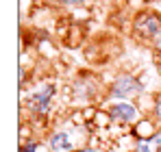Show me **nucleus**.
<instances>
[{
	"instance_id": "1",
	"label": "nucleus",
	"mask_w": 161,
	"mask_h": 152,
	"mask_svg": "<svg viewBox=\"0 0 161 152\" xmlns=\"http://www.w3.org/2000/svg\"><path fill=\"white\" fill-rule=\"evenodd\" d=\"M57 104H59V83L54 78H37L28 89L20 91L22 115H26V122L33 126L37 137H46V133L54 126Z\"/></svg>"
},
{
	"instance_id": "13",
	"label": "nucleus",
	"mask_w": 161,
	"mask_h": 152,
	"mask_svg": "<svg viewBox=\"0 0 161 152\" xmlns=\"http://www.w3.org/2000/svg\"><path fill=\"white\" fill-rule=\"evenodd\" d=\"M144 2H146V4H150V2H157V0H144Z\"/></svg>"
},
{
	"instance_id": "12",
	"label": "nucleus",
	"mask_w": 161,
	"mask_h": 152,
	"mask_svg": "<svg viewBox=\"0 0 161 152\" xmlns=\"http://www.w3.org/2000/svg\"><path fill=\"white\" fill-rule=\"evenodd\" d=\"M79 152H107L103 146H85L83 150H79Z\"/></svg>"
},
{
	"instance_id": "4",
	"label": "nucleus",
	"mask_w": 161,
	"mask_h": 152,
	"mask_svg": "<svg viewBox=\"0 0 161 152\" xmlns=\"http://www.w3.org/2000/svg\"><path fill=\"white\" fill-rule=\"evenodd\" d=\"M131 33L139 44L150 46L161 35V13L153 7L137 9L131 18Z\"/></svg>"
},
{
	"instance_id": "11",
	"label": "nucleus",
	"mask_w": 161,
	"mask_h": 152,
	"mask_svg": "<svg viewBox=\"0 0 161 152\" xmlns=\"http://www.w3.org/2000/svg\"><path fill=\"white\" fill-rule=\"evenodd\" d=\"M150 50H153V54H155V61H159V63H161V35L150 44Z\"/></svg>"
},
{
	"instance_id": "5",
	"label": "nucleus",
	"mask_w": 161,
	"mask_h": 152,
	"mask_svg": "<svg viewBox=\"0 0 161 152\" xmlns=\"http://www.w3.org/2000/svg\"><path fill=\"white\" fill-rule=\"evenodd\" d=\"M100 106L109 113L111 122L118 124V126H122L124 130H131V128L144 117V111H142L139 102H131V100H105Z\"/></svg>"
},
{
	"instance_id": "8",
	"label": "nucleus",
	"mask_w": 161,
	"mask_h": 152,
	"mask_svg": "<svg viewBox=\"0 0 161 152\" xmlns=\"http://www.w3.org/2000/svg\"><path fill=\"white\" fill-rule=\"evenodd\" d=\"M18 152H50V150L42 137H28V139H20Z\"/></svg>"
},
{
	"instance_id": "10",
	"label": "nucleus",
	"mask_w": 161,
	"mask_h": 152,
	"mask_svg": "<svg viewBox=\"0 0 161 152\" xmlns=\"http://www.w3.org/2000/svg\"><path fill=\"white\" fill-rule=\"evenodd\" d=\"M150 117L159 124V128H161V91L155 96V109H153V113H150Z\"/></svg>"
},
{
	"instance_id": "9",
	"label": "nucleus",
	"mask_w": 161,
	"mask_h": 152,
	"mask_svg": "<svg viewBox=\"0 0 161 152\" xmlns=\"http://www.w3.org/2000/svg\"><path fill=\"white\" fill-rule=\"evenodd\" d=\"M54 4L63 7V9H89L92 0H54Z\"/></svg>"
},
{
	"instance_id": "7",
	"label": "nucleus",
	"mask_w": 161,
	"mask_h": 152,
	"mask_svg": "<svg viewBox=\"0 0 161 152\" xmlns=\"http://www.w3.org/2000/svg\"><path fill=\"white\" fill-rule=\"evenodd\" d=\"M129 152H161V128L148 139H135Z\"/></svg>"
},
{
	"instance_id": "14",
	"label": "nucleus",
	"mask_w": 161,
	"mask_h": 152,
	"mask_svg": "<svg viewBox=\"0 0 161 152\" xmlns=\"http://www.w3.org/2000/svg\"><path fill=\"white\" fill-rule=\"evenodd\" d=\"M159 65H161V63H159Z\"/></svg>"
},
{
	"instance_id": "2",
	"label": "nucleus",
	"mask_w": 161,
	"mask_h": 152,
	"mask_svg": "<svg viewBox=\"0 0 161 152\" xmlns=\"http://www.w3.org/2000/svg\"><path fill=\"white\" fill-rule=\"evenodd\" d=\"M107 100V83L94 70H79L65 87V102L72 109L100 106Z\"/></svg>"
},
{
	"instance_id": "6",
	"label": "nucleus",
	"mask_w": 161,
	"mask_h": 152,
	"mask_svg": "<svg viewBox=\"0 0 161 152\" xmlns=\"http://www.w3.org/2000/svg\"><path fill=\"white\" fill-rule=\"evenodd\" d=\"M157 130H159V124H157L150 115H144L129 133H131L133 139H148V137H153Z\"/></svg>"
},
{
	"instance_id": "3",
	"label": "nucleus",
	"mask_w": 161,
	"mask_h": 152,
	"mask_svg": "<svg viewBox=\"0 0 161 152\" xmlns=\"http://www.w3.org/2000/svg\"><path fill=\"white\" fill-rule=\"evenodd\" d=\"M146 87L139 78V72L133 70H120L107 80V100H131L137 102L146 96Z\"/></svg>"
}]
</instances>
